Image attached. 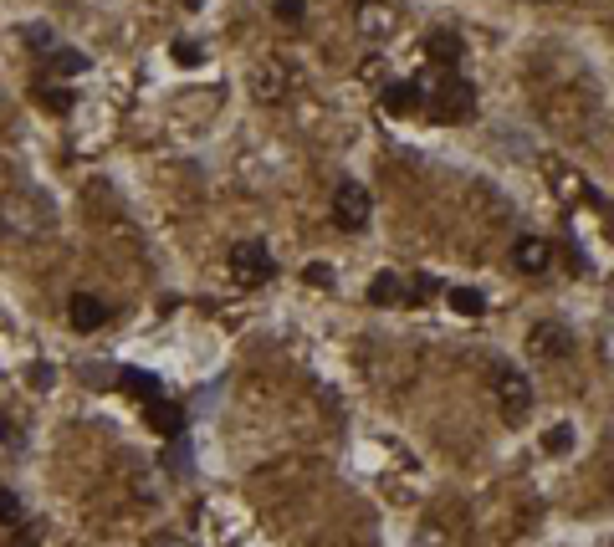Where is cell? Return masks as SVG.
I'll list each match as a JSON object with an SVG mask.
<instances>
[{"label": "cell", "mask_w": 614, "mask_h": 547, "mask_svg": "<svg viewBox=\"0 0 614 547\" xmlns=\"http://www.w3.org/2000/svg\"><path fill=\"white\" fill-rule=\"evenodd\" d=\"M354 26H359V36H369V41H384V36H394V26H400V16H394L384 0H359V16H354Z\"/></svg>", "instance_id": "10"}, {"label": "cell", "mask_w": 614, "mask_h": 547, "mask_svg": "<svg viewBox=\"0 0 614 547\" xmlns=\"http://www.w3.org/2000/svg\"><path fill=\"white\" fill-rule=\"evenodd\" d=\"M302 282H313V287H333V271H328V266H307V271H302Z\"/></svg>", "instance_id": "25"}, {"label": "cell", "mask_w": 614, "mask_h": 547, "mask_svg": "<svg viewBox=\"0 0 614 547\" xmlns=\"http://www.w3.org/2000/svg\"><path fill=\"white\" fill-rule=\"evenodd\" d=\"M251 93H256L261 103H282V98H287V67H277V62L256 67V72H251Z\"/></svg>", "instance_id": "11"}, {"label": "cell", "mask_w": 614, "mask_h": 547, "mask_svg": "<svg viewBox=\"0 0 614 547\" xmlns=\"http://www.w3.org/2000/svg\"><path fill=\"white\" fill-rule=\"evenodd\" d=\"M538 6H553V0H538Z\"/></svg>", "instance_id": "27"}, {"label": "cell", "mask_w": 614, "mask_h": 547, "mask_svg": "<svg viewBox=\"0 0 614 547\" xmlns=\"http://www.w3.org/2000/svg\"><path fill=\"white\" fill-rule=\"evenodd\" d=\"M497 399L507 415H528V404H533V384L528 374H517V369H497Z\"/></svg>", "instance_id": "9"}, {"label": "cell", "mask_w": 614, "mask_h": 547, "mask_svg": "<svg viewBox=\"0 0 614 547\" xmlns=\"http://www.w3.org/2000/svg\"><path fill=\"white\" fill-rule=\"evenodd\" d=\"M302 11H307V0H277V16H282L287 26H297V21H302Z\"/></svg>", "instance_id": "24"}, {"label": "cell", "mask_w": 614, "mask_h": 547, "mask_svg": "<svg viewBox=\"0 0 614 547\" xmlns=\"http://www.w3.org/2000/svg\"><path fill=\"white\" fill-rule=\"evenodd\" d=\"M369 302H374V307H394V302H405V282L394 277V271H379V277L369 282Z\"/></svg>", "instance_id": "15"}, {"label": "cell", "mask_w": 614, "mask_h": 547, "mask_svg": "<svg viewBox=\"0 0 614 547\" xmlns=\"http://www.w3.org/2000/svg\"><path fill=\"white\" fill-rule=\"evenodd\" d=\"M425 57H430L435 67L451 72V67L461 62V36H456V31H430V36H425Z\"/></svg>", "instance_id": "12"}, {"label": "cell", "mask_w": 614, "mask_h": 547, "mask_svg": "<svg viewBox=\"0 0 614 547\" xmlns=\"http://www.w3.org/2000/svg\"><path fill=\"white\" fill-rule=\"evenodd\" d=\"M52 72H57V77H77V72H87V57L72 52V47H57V52H52Z\"/></svg>", "instance_id": "18"}, {"label": "cell", "mask_w": 614, "mask_h": 547, "mask_svg": "<svg viewBox=\"0 0 614 547\" xmlns=\"http://www.w3.org/2000/svg\"><path fill=\"white\" fill-rule=\"evenodd\" d=\"M333 220L343 225V231H364V225L374 220V200H369V190L359 185V179H343V185L333 190Z\"/></svg>", "instance_id": "4"}, {"label": "cell", "mask_w": 614, "mask_h": 547, "mask_svg": "<svg viewBox=\"0 0 614 547\" xmlns=\"http://www.w3.org/2000/svg\"><path fill=\"white\" fill-rule=\"evenodd\" d=\"M108 317H113V307H108L103 297H93V292H77V297L67 302V323H72L77 333H98Z\"/></svg>", "instance_id": "8"}, {"label": "cell", "mask_w": 614, "mask_h": 547, "mask_svg": "<svg viewBox=\"0 0 614 547\" xmlns=\"http://www.w3.org/2000/svg\"><path fill=\"white\" fill-rule=\"evenodd\" d=\"M41 103H47L52 113H67L72 108V93H67V87H62V93H57V87H41Z\"/></svg>", "instance_id": "23"}, {"label": "cell", "mask_w": 614, "mask_h": 547, "mask_svg": "<svg viewBox=\"0 0 614 547\" xmlns=\"http://www.w3.org/2000/svg\"><path fill=\"white\" fill-rule=\"evenodd\" d=\"M379 108H384V113H394V118L415 113V108H420V87H415V82H389L384 93H379Z\"/></svg>", "instance_id": "13"}, {"label": "cell", "mask_w": 614, "mask_h": 547, "mask_svg": "<svg viewBox=\"0 0 614 547\" xmlns=\"http://www.w3.org/2000/svg\"><path fill=\"white\" fill-rule=\"evenodd\" d=\"M476 113V87L461 77H446L441 87H430V118L435 123H461Z\"/></svg>", "instance_id": "2"}, {"label": "cell", "mask_w": 614, "mask_h": 547, "mask_svg": "<svg viewBox=\"0 0 614 547\" xmlns=\"http://www.w3.org/2000/svg\"><path fill=\"white\" fill-rule=\"evenodd\" d=\"M144 415H149V425H154L159 435H180V430H185V409H180V404H169L164 394L144 404Z\"/></svg>", "instance_id": "14"}, {"label": "cell", "mask_w": 614, "mask_h": 547, "mask_svg": "<svg viewBox=\"0 0 614 547\" xmlns=\"http://www.w3.org/2000/svg\"><path fill=\"white\" fill-rule=\"evenodd\" d=\"M435 292H441V282H435L430 271H420V277L410 282V292H405V297H410V302H425V297H435Z\"/></svg>", "instance_id": "22"}, {"label": "cell", "mask_w": 614, "mask_h": 547, "mask_svg": "<svg viewBox=\"0 0 614 547\" xmlns=\"http://www.w3.org/2000/svg\"><path fill=\"white\" fill-rule=\"evenodd\" d=\"M528 353H533L538 363H563L568 353H574V333H568L563 323H538V328L528 333Z\"/></svg>", "instance_id": "6"}, {"label": "cell", "mask_w": 614, "mask_h": 547, "mask_svg": "<svg viewBox=\"0 0 614 547\" xmlns=\"http://www.w3.org/2000/svg\"><path fill=\"white\" fill-rule=\"evenodd\" d=\"M538 113L553 128H563V133H584L594 123V113H599V93L563 57H553V87L538 93Z\"/></svg>", "instance_id": "1"}, {"label": "cell", "mask_w": 614, "mask_h": 547, "mask_svg": "<svg viewBox=\"0 0 614 547\" xmlns=\"http://www.w3.org/2000/svg\"><path fill=\"white\" fill-rule=\"evenodd\" d=\"M543 450H548V455H568V450H574V430H568V425L543 430Z\"/></svg>", "instance_id": "20"}, {"label": "cell", "mask_w": 614, "mask_h": 547, "mask_svg": "<svg viewBox=\"0 0 614 547\" xmlns=\"http://www.w3.org/2000/svg\"><path fill=\"white\" fill-rule=\"evenodd\" d=\"M272 271H277V261H272V251L261 241H236L231 246V282L236 287H261Z\"/></svg>", "instance_id": "3"}, {"label": "cell", "mask_w": 614, "mask_h": 547, "mask_svg": "<svg viewBox=\"0 0 614 547\" xmlns=\"http://www.w3.org/2000/svg\"><path fill=\"white\" fill-rule=\"evenodd\" d=\"M512 266L522 271V277H543V271L553 266V246L543 236H517L512 241Z\"/></svg>", "instance_id": "7"}, {"label": "cell", "mask_w": 614, "mask_h": 547, "mask_svg": "<svg viewBox=\"0 0 614 547\" xmlns=\"http://www.w3.org/2000/svg\"><path fill=\"white\" fill-rule=\"evenodd\" d=\"M6 220H11V231H21V236H47L52 231V205L41 200L36 190H21L6 205Z\"/></svg>", "instance_id": "5"}, {"label": "cell", "mask_w": 614, "mask_h": 547, "mask_svg": "<svg viewBox=\"0 0 614 547\" xmlns=\"http://www.w3.org/2000/svg\"><path fill=\"white\" fill-rule=\"evenodd\" d=\"M36 542H41V527H36V522H26V527L16 532V542H11V547H36Z\"/></svg>", "instance_id": "26"}, {"label": "cell", "mask_w": 614, "mask_h": 547, "mask_svg": "<svg viewBox=\"0 0 614 547\" xmlns=\"http://www.w3.org/2000/svg\"><path fill=\"white\" fill-rule=\"evenodd\" d=\"M451 307H456L461 317H481V312H487V297H481L476 287H456V292H451Z\"/></svg>", "instance_id": "17"}, {"label": "cell", "mask_w": 614, "mask_h": 547, "mask_svg": "<svg viewBox=\"0 0 614 547\" xmlns=\"http://www.w3.org/2000/svg\"><path fill=\"white\" fill-rule=\"evenodd\" d=\"M123 389L134 394L139 404H149V399H159V379L154 374H139V369H123Z\"/></svg>", "instance_id": "16"}, {"label": "cell", "mask_w": 614, "mask_h": 547, "mask_svg": "<svg viewBox=\"0 0 614 547\" xmlns=\"http://www.w3.org/2000/svg\"><path fill=\"white\" fill-rule=\"evenodd\" d=\"M174 62H180V67H200L205 62V47H200V41H174Z\"/></svg>", "instance_id": "21"}, {"label": "cell", "mask_w": 614, "mask_h": 547, "mask_svg": "<svg viewBox=\"0 0 614 547\" xmlns=\"http://www.w3.org/2000/svg\"><path fill=\"white\" fill-rule=\"evenodd\" d=\"M21 517H26L21 496H16L11 486H0V527H21Z\"/></svg>", "instance_id": "19"}]
</instances>
